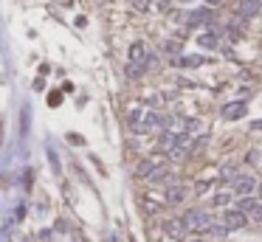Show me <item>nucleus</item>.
Wrapping results in <instances>:
<instances>
[{"label": "nucleus", "mask_w": 262, "mask_h": 242, "mask_svg": "<svg viewBox=\"0 0 262 242\" xmlns=\"http://www.w3.org/2000/svg\"><path fill=\"white\" fill-rule=\"evenodd\" d=\"M231 192L237 194V197H248V194L256 192V177L251 175H237L231 180Z\"/></svg>", "instance_id": "2"}, {"label": "nucleus", "mask_w": 262, "mask_h": 242, "mask_svg": "<svg viewBox=\"0 0 262 242\" xmlns=\"http://www.w3.org/2000/svg\"><path fill=\"white\" fill-rule=\"evenodd\" d=\"M259 12H262V3H259V0H243V6H240V14H243L245 20L256 17Z\"/></svg>", "instance_id": "8"}, {"label": "nucleus", "mask_w": 262, "mask_h": 242, "mask_svg": "<svg viewBox=\"0 0 262 242\" xmlns=\"http://www.w3.org/2000/svg\"><path fill=\"white\" fill-rule=\"evenodd\" d=\"M172 65H178V68H200L203 65V56H175V59H172Z\"/></svg>", "instance_id": "10"}, {"label": "nucleus", "mask_w": 262, "mask_h": 242, "mask_svg": "<svg viewBox=\"0 0 262 242\" xmlns=\"http://www.w3.org/2000/svg\"><path fill=\"white\" fill-rule=\"evenodd\" d=\"M228 200H231V194H217V197H214V203H217V206H226Z\"/></svg>", "instance_id": "22"}, {"label": "nucleus", "mask_w": 262, "mask_h": 242, "mask_svg": "<svg viewBox=\"0 0 262 242\" xmlns=\"http://www.w3.org/2000/svg\"><path fill=\"white\" fill-rule=\"evenodd\" d=\"M206 234L209 236H214V239H223V236H226L228 234V228H226V225H209V228H206Z\"/></svg>", "instance_id": "16"}, {"label": "nucleus", "mask_w": 262, "mask_h": 242, "mask_svg": "<svg viewBox=\"0 0 262 242\" xmlns=\"http://www.w3.org/2000/svg\"><path fill=\"white\" fill-rule=\"evenodd\" d=\"M214 20V12L212 9H195V12L186 14V25L195 28V25H203V23H212Z\"/></svg>", "instance_id": "4"}, {"label": "nucleus", "mask_w": 262, "mask_h": 242, "mask_svg": "<svg viewBox=\"0 0 262 242\" xmlns=\"http://www.w3.org/2000/svg\"><path fill=\"white\" fill-rule=\"evenodd\" d=\"M155 169V161H141L138 164V169H135V175L138 177H150V172Z\"/></svg>", "instance_id": "17"}, {"label": "nucleus", "mask_w": 262, "mask_h": 242, "mask_svg": "<svg viewBox=\"0 0 262 242\" xmlns=\"http://www.w3.org/2000/svg\"><path fill=\"white\" fill-rule=\"evenodd\" d=\"M256 192H259V194H262V183H256Z\"/></svg>", "instance_id": "29"}, {"label": "nucleus", "mask_w": 262, "mask_h": 242, "mask_svg": "<svg viewBox=\"0 0 262 242\" xmlns=\"http://www.w3.org/2000/svg\"><path fill=\"white\" fill-rule=\"evenodd\" d=\"M133 6L141 9V12H147V9H150V0H133Z\"/></svg>", "instance_id": "24"}, {"label": "nucleus", "mask_w": 262, "mask_h": 242, "mask_svg": "<svg viewBox=\"0 0 262 242\" xmlns=\"http://www.w3.org/2000/svg\"><path fill=\"white\" fill-rule=\"evenodd\" d=\"M147 180H153V183H166L169 180V169H161V166H155L153 172H150V177Z\"/></svg>", "instance_id": "12"}, {"label": "nucleus", "mask_w": 262, "mask_h": 242, "mask_svg": "<svg viewBox=\"0 0 262 242\" xmlns=\"http://www.w3.org/2000/svg\"><path fill=\"white\" fill-rule=\"evenodd\" d=\"M48 161H51V166H54V172H60V158H56L54 149H48Z\"/></svg>", "instance_id": "21"}, {"label": "nucleus", "mask_w": 262, "mask_h": 242, "mask_svg": "<svg viewBox=\"0 0 262 242\" xmlns=\"http://www.w3.org/2000/svg\"><path fill=\"white\" fill-rule=\"evenodd\" d=\"M248 223V217H245L240 208H228L226 214H223V225H226L228 231H234V228H243V225Z\"/></svg>", "instance_id": "3"}, {"label": "nucleus", "mask_w": 262, "mask_h": 242, "mask_svg": "<svg viewBox=\"0 0 262 242\" xmlns=\"http://www.w3.org/2000/svg\"><path fill=\"white\" fill-rule=\"evenodd\" d=\"M183 200H186V189L183 186H169L166 189V203L175 206V203H183Z\"/></svg>", "instance_id": "9"}, {"label": "nucleus", "mask_w": 262, "mask_h": 242, "mask_svg": "<svg viewBox=\"0 0 262 242\" xmlns=\"http://www.w3.org/2000/svg\"><path fill=\"white\" fill-rule=\"evenodd\" d=\"M245 113H248V104L245 102H231V104L223 107V118L226 121H237V118H243Z\"/></svg>", "instance_id": "5"}, {"label": "nucleus", "mask_w": 262, "mask_h": 242, "mask_svg": "<svg viewBox=\"0 0 262 242\" xmlns=\"http://www.w3.org/2000/svg\"><path fill=\"white\" fill-rule=\"evenodd\" d=\"M164 51L166 54H178L181 48H178V43H164Z\"/></svg>", "instance_id": "25"}, {"label": "nucleus", "mask_w": 262, "mask_h": 242, "mask_svg": "<svg viewBox=\"0 0 262 242\" xmlns=\"http://www.w3.org/2000/svg\"><path fill=\"white\" fill-rule=\"evenodd\" d=\"M183 3H186V0H183Z\"/></svg>", "instance_id": "30"}, {"label": "nucleus", "mask_w": 262, "mask_h": 242, "mask_svg": "<svg viewBox=\"0 0 262 242\" xmlns=\"http://www.w3.org/2000/svg\"><path fill=\"white\" fill-rule=\"evenodd\" d=\"M144 56H147V51H144V45H141V43L130 45V62H144Z\"/></svg>", "instance_id": "13"}, {"label": "nucleus", "mask_w": 262, "mask_h": 242, "mask_svg": "<svg viewBox=\"0 0 262 242\" xmlns=\"http://www.w3.org/2000/svg\"><path fill=\"white\" fill-rule=\"evenodd\" d=\"M248 211H251V220H254V223H262V206H256V203H254Z\"/></svg>", "instance_id": "20"}, {"label": "nucleus", "mask_w": 262, "mask_h": 242, "mask_svg": "<svg viewBox=\"0 0 262 242\" xmlns=\"http://www.w3.org/2000/svg\"><path fill=\"white\" fill-rule=\"evenodd\" d=\"M161 124H164V118H161L158 113H144L141 115V133H150V130L161 127Z\"/></svg>", "instance_id": "7"}, {"label": "nucleus", "mask_w": 262, "mask_h": 242, "mask_svg": "<svg viewBox=\"0 0 262 242\" xmlns=\"http://www.w3.org/2000/svg\"><path fill=\"white\" fill-rule=\"evenodd\" d=\"M60 102H62V93H51V96H48V104H51V107H56Z\"/></svg>", "instance_id": "23"}, {"label": "nucleus", "mask_w": 262, "mask_h": 242, "mask_svg": "<svg viewBox=\"0 0 262 242\" xmlns=\"http://www.w3.org/2000/svg\"><path fill=\"white\" fill-rule=\"evenodd\" d=\"M144 71H147L144 62H130V65H127V76H130V79H138Z\"/></svg>", "instance_id": "15"}, {"label": "nucleus", "mask_w": 262, "mask_h": 242, "mask_svg": "<svg viewBox=\"0 0 262 242\" xmlns=\"http://www.w3.org/2000/svg\"><path fill=\"white\" fill-rule=\"evenodd\" d=\"M220 177H223V180H234V177H237V166H226V169L220 172Z\"/></svg>", "instance_id": "19"}, {"label": "nucleus", "mask_w": 262, "mask_h": 242, "mask_svg": "<svg viewBox=\"0 0 262 242\" xmlns=\"http://www.w3.org/2000/svg\"><path fill=\"white\" fill-rule=\"evenodd\" d=\"M164 231L172 236V239H183V236H186V225H183V220H164Z\"/></svg>", "instance_id": "6"}, {"label": "nucleus", "mask_w": 262, "mask_h": 242, "mask_svg": "<svg viewBox=\"0 0 262 242\" xmlns=\"http://www.w3.org/2000/svg\"><path fill=\"white\" fill-rule=\"evenodd\" d=\"M254 130H262V121H254Z\"/></svg>", "instance_id": "28"}, {"label": "nucleus", "mask_w": 262, "mask_h": 242, "mask_svg": "<svg viewBox=\"0 0 262 242\" xmlns=\"http://www.w3.org/2000/svg\"><path fill=\"white\" fill-rule=\"evenodd\" d=\"M197 43H200L203 48H217V31H206Z\"/></svg>", "instance_id": "14"}, {"label": "nucleus", "mask_w": 262, "mask_h": 242, "mask_svg": "<svg viewBox=\"0 0 262 242\" xmlns=\"http://www.w3.org/2000/svg\"><path fill=\"white\" fill-rule=\"evenodd\" d=\"M141 110H133V113H130V130H133V133H141Z\"/></svg>", "instance_id": "18"}, {"label": "nucleus", "mask_w": 262, "mask_h": 242, "mask_svg": "<svg viewBox=\"0 0 262 242\" xmlns=\"http://www.w3.org/2000/svg\"><path fill=\"white\" fill-rule=\"evenodd\" d=\"M209 6H220V0H206Z\"/></svg>", "instance_id": "27"}, {"label": "nucleus", "mask_w": 262, "mask_h": 242, "mask_svg": "<svg viewBox=\"0 0 262 242\" xmlns=\"http://www.w3.org/2000/svg\"><path fill=\"white\" fill-rule=\"evenodd\" d=\"M181 220H183V225H186V231H195V234H203V231L214 223V217L209 211H189V214H183Z\"/></svg>", "instance_id": "1"}, {"label": "nucleus", "mask_w": 262, "mask_h": 242, "mask_svg": "<svg viewBox=\"0 0 262 242\" xmlns=\"http://www.w3.org/2000/svg\"><path fill=\"white\" fill-rule=\"evenodd\" d=\"M68 141H71V144H76V146H82V144H85V138H82V135H68Z\"/></svg>", "instance_id": "26"}, {"label": "nucleus", "mask_w": 262, "mask_h": 242, "mask_svg": "<svg viewBox=\"0 0 262 242\" xmlns=\"http://www.w3.org/2000/svg\"><path fill=\"white\" fill-rule=\"evenodd\" d=\"M175 141H178V133H172V130H164V133H161L158 146H161V149H166V152H169L172 146H175Z\"/></svg>", "instance_id": "11"}]
</instances>
